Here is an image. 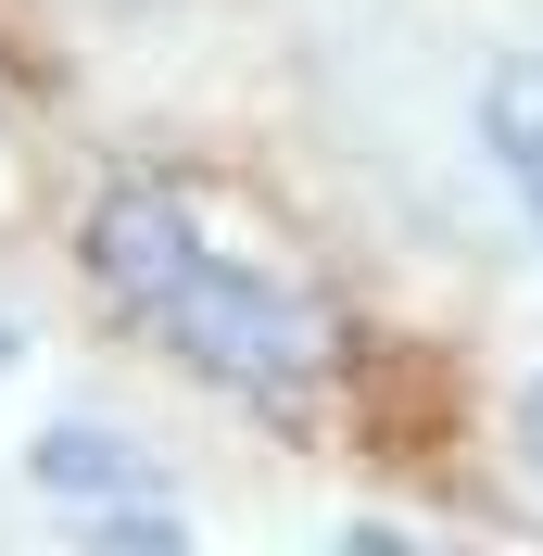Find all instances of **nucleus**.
Masks as SVG:
<instances>
[{
    "instance_id": "obj_2",
    "label": "nucleus",
    "mask_w": 543,
    "mask_h": 556,
    "mask_svg": "<svg viewBox=\"0 0 543 556\" xmlns=\"http://www.w3.org/2000/svg\"><path fill=\"white\" fill-rule=\"evenodd\" d=\"M480 139H493V165L531 190V228H543V64H506L480 89Z\"/></svg>"
},
{
    "instance_id": "obj_3",
    "label": "nucleus",
    "mask_w": 543,
    "mask_h": 556,
    "mask_svg": "<svg viewBox=\"0 0 543 556\" xmlns=\"http://www.w3.org/2000/svg\"><path fill=\"white\" fill-rule=\"evenodd\" d=\"M518 455H531V468H543V380L518 392Z\"/></svg>"
},
{
    "instance_id": "obj_1",
    "label": "nucleus",
    "mask_w": 543,
    "mask_h": 556,
    "mask_svg": "<svg viewBox=\"0 0 543 556\" xmlns=\"http://www.w3.org/2000/svg\"><path fill=\"white\" fill-rule=\"evenodd\" d=\"M76 266L152 354H177L203 392L253 417H304L341 380V316L291 278H266L253 253H228L177 190H102L76 228Z\"/></svg>"
}]
</instances>
